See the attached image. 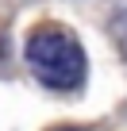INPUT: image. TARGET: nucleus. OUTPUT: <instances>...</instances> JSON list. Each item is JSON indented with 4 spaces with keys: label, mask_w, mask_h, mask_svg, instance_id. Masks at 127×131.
<instances>
[{
    "label": "nucleus",
    "mask_w": 127,
    "mask_h": 131,
    "mask_svg": "<svg viewBox=\"0 0 127 131\" xmlns=\"http://www.w3.org/2000/svg\"><path fill=\"white\" fill-rule=\"evenodd\" d=\"M27 62L50 89H73L85 77V54L77 39L62 27H39L27 39Z\"/></svg>",
    "instance_id": "nucleus-1"
},
{
    "label": "nucleus",
    "mask_w": 127,
    "mask_h": 131,
    "mask_svg": "<svg viewBox=\"0 0 127 131\" xmlns=\"http://www.w3.org/2000/svg\"><path fill=\"white\" fill-rule=\"evenodd\" d=\"M54 131H85V127H54Z\"/></svg>",
    "instance_id": "nucleus-2"
}]
</instances>
